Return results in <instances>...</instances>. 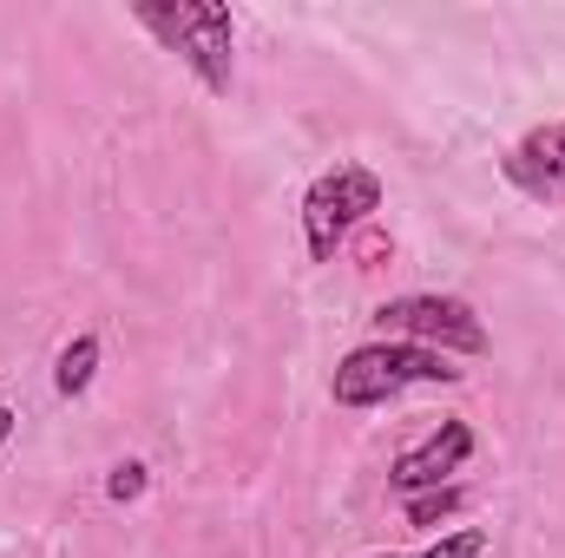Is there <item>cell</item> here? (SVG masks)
Returning <instances> with one entry per match:
<instances>
[{"instance_id": "cell-1", "label": "cell", "mask_w": 565, "mask_h": 558, "mask_svg": "<svg viewBox=\"0 0 565 558\" xmlns=\"http://www.w3.org/2000/svg\"><path fill=\"white\" fill-rule=\"evenodd\" d=\"M467 368H454V355H440V348H422V342H362V348H349L342 362H335V375H329V395H335V408H382V401H395V395H408V388H454Z\"/></svg>"}, {"instance_id": "cell-2", "label": "cell", "mask_w": 565, "mask_h": 558, "mask_svg": "<svg viewBox=\"0 0 565 558\" xmlns=\"http://www.w3.org/2000/svg\"><path fill=\"white\" fill-rule=\"evenodd\" d=\"M132 20L145 33H158V46L178 53L211 93H231V46H237L231 7H217V0H139Z\"/></svg>"}, {"instance_id": "cell-3", "label": "cell", "mask_w": 565, "mask_h": 558, "mask_svg": "<svg viewBox=\"0 0 565 558\" xmlns=\"http://www.w3.org/2000/svg\"><path fill=\"white\" fill-rule=\"evenodd\" d=\"M382 211V178L369 164H335L302 191V244L316 264H329L369 217Z\"/></svg>"}, {"instance_id": "cell-4", "label": "cell", "mask_w": 565, "mask_h": 558, "mask_svg": "<svg viewBox=\"0 0 565 558\" xmlns=\"http://www.w3.org/2000/svg\"><path fill=\"white\" fill-rule=\"evenodd\" d=\"M388 342H422L440 355H487V322L460 296H395L375 309Z\"/></svg>"}, {"instance_id": "cell-5", "label": "cell", "mask_w": 565, "mask_h": 558, "mask_svg": "<svg viewBox=\"0 0 565 558\" xmlns=\"http://www.w3.org/2000/svg\"><path fill=\"white\" fill-rule=\"evenodd\" d=\"M467 460H473V427H467V420H440L422 447H408V453L388 466V486H395L402 500H415V493L447 486V473H460Z\"/></svg>"}, {"instance_id": "cell-6", "label": "cell", "mask_w": 565, "mask_h": 558, "mask_svg": "<svg viewBox=\"0 0 565 558\" xmlns=\"http://www.w3.org/2000/svg\"><path fill=\"white\" fill-rule=\"evenodd\" d=\"M500 171H507L513 191H526V197H540V204H559L565 197V119L533 126L526 139L500 158Z\"/></svg>"}, {"instance_id": "cell-7", "label": "cell", "mask_w": 565, "mask_h": 558, "mask_svg": "<svg viewBox=\"0 0 565 558\" xmlns=\"http://www.w3.org/2000/svg\"><path fill=\"white\" fill-rule=\"evenodd\" d=\"M93 375H99V335L66 342V348H60V368H53L60 395H86V388H93Z\"/></svg>"}, {"instance_id": "cell-8", "label": "cell", "mask_w": 565, "mask_h": 558, "mask_svg": "<svg viewBox=\"0 0 565 558\" xmlns=\"http://www.w3.org/2000/svg\"><path fill=\"white\" fill-rule=\"evenodd\" d=\"M460 506H467L460 486H434V493H415V500H408V519H415V526H440V519H454Z\"/></svg>"}, {"instance_id": "cell-9", "label": "cell", "mask_w": 565, "mask_h": 558, "mask_svg": "<svg viewBox=\"0 0 565 558\" xmlns=\"http://www.w3.org/2000/svg\"><path fill=\"white\" fill-rule=\"evenodd\" d=\"M487 552V533L480 526H460V533H447L440 546H427V552H375V558H480Z\"/></svg>"}, {"instance_id": "cell-10", "label": "cell", "mask_w": 565, "mask_h": 558, "mask_svg": "<svg viewBox=\"0 0 565 558\" xmlns=\"http://www.w3.org/2000/svg\"><path fill=\"white\" fill-rule=\"evenodd\" d=\"M106 493H113L119 506H126V500H139V493H145V466H139V460H126V466H113V480H106Z\"/></svg>"}, {"instance_id": "cell-11", "label": "cell", "mask_w": 565, "mask_h": 558, "mask_svg": "<svg viewBox=\"0 0 565 558\" xmlns=\"http://www.w3.org/2000/svg\"><path fill=\"white\" fill-rule=\"evenodd\" d=\"M7 433H13V408H0V440H7Z\"/></svg>"}]
</instances>
